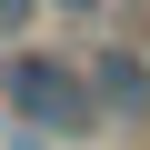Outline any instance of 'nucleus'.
I'll return each mask as SVG.
<instances>
[{
  "label": "nucleus",
  "mask_w": 150,
  "mask_h": 150,
  "mask_svg": "<svg viewBox=\"0 0 150 150\" xmlns=\"http://www.w3.org/2000/svg\"><path fill=\"white\" fill-rule=\"evenodd\" d=\"M50 10H100V0H50Z\"/></svg>",
  "instance_id": "20e7f679"
},
{
  "label": "nucleus",
  "mask_w": 150,
  "mask_h": 150,
  "mask_svg": "<svg viewBox=\"0 0 150 150\" xmlns=\"http://www.w3.org/2000/svg\"><path fill=\"white\" fill-rule=\"evenodd\" d=\"M30 10H40V0H0V40H20V30H30Z\"/></svg>",
  "instance_id": "7ed1b4c3"
},
{
  "label": "nucleus",
  "mask_w": 150,
  "mask_h": 150,
  "mask_svg": "<svg viewBox=\"0 0 150 150\" xmlns=\"http://www.w3.org/2000/svg\"><path fill=\"white\" fill-rule=\"evenodd\" d=\"M0 100H10L20 130H50V140H80L100 110H90V80L70 70L60 50H10L0 60Z\"/></svg>",
  "instance_id": "f257e3e1"
},
{
  "label": "nucleus",
  "mask_w": 150,
  "mask_h": 150,
  "mask_svg": "<svg viewBox=\"0 0 150 150\" xmlns=\"http://www.w3.org/2000/svg\"><path fill=\"white\" fill-rule=\"evenodd\" d=\"M80 80H90V110H120V120L150 110V60H140V50H90Z\"/></svg>",
  "instance_id": "f03ea898"
}]
</instances>
